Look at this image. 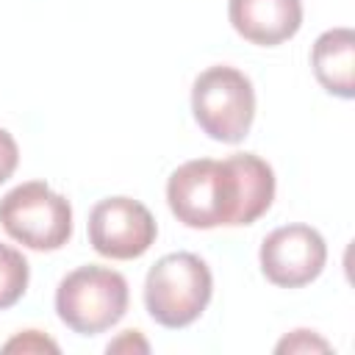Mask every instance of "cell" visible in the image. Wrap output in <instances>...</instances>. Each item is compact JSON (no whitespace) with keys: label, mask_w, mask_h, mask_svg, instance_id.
I'll list each match as a JSON object with an SVG mask.
<instances>
[{"label":"cell","mask_w":355,"mask_h":355,"mask_svg":"<svg viewBox=\"0 0 355 355\" xmlns=\"http://www.w3.org/2000/svg\"><path fill=\"white\" fill-rule=\"evenodd\" d=\"M191 111L200 130L214 141L239 144L255 119V89L250 78L236 67H208L194 78Z\"/></svg>","instance_id":"277c9868"},{"label":"cell","mask_w":355,"mask_h":355,"mask_svg":"<svg viewBox=\"0 0 355 355\" xmlns=\"http://www.w3.org/2000/svg\"><path fill=\"white\" fill-rule=\"evenodd\" d=\"M261 272L280 288H300L316 280L327 263V244L311 225H283L261 241Z\"/></svg>","instance_id":"52a82bcc"},{"label":"cell","mask_w":355,"mask_h":355,"mask_svg":"<svg viewBox=\"0 0 355 355\" xmlns=\"http://www.w3.org/2000/svg\"><path fill=\"white\" fill-rule=\"evenodd\" d=\"M128 300V280L116 269L97 263L72 269L55 288L58 319L78 336L111 330L125 316Z\"/></svg>","instance_id":"3957f363"},{"label":"cell","mask_w":355,"mask_h":355,"mask_svg":"<svg viewBox=\"0 0 355 355\" xmlns=\"http://www.w3.org/2000/svg\"><path fill=\"white\" fill-rule=\"evenodd\" d=\"M0 225L22 247L53 252L72 236V205L44 180H28L3 194Z\"/></svg>","instance_id":"5b68a950"},{"label":"cell","mask_w":355,"mask_h":355,"mask_svg":"<svg viewBox=\"0 0 355 355\" xmlns=\"http://www.w3.org/2000/svg\"><path fill=\"white\" fill-rule=\"evenodd\" d=\"M17 164H19V147L14 136L6 128H0V183H6L14 175Z\"/></svg>","instance_id":"7c38bea8"},{"label":"cell","mask_w":355,"mask_h":355,"mask_svg":"<svg viewBox=\"0 0 355 355\" xmlns=\"http://www.w3.org/2000/svg\"><path fill=\"white\" fill-rule=\"evenodd\" d=\"M128 347H139L141 352H147V349H150V347H147V341L139 336V330H125V336H122L119 341H111V344H108V352L128 349Z\"/></svg>","instance_id":"5bb4252c"},{"label":"cell","mask_w":355,"mask_h":355,"mask_svg":"<svg viewBox=\"0 0 355 355\" xmlns=\"http://www.w3.org/2000/svg\"><path fill=\"white\" fill-rule=\"evenodd\" d=\"M28 280H31V266L25 255L8 244H0V311L17 305L25 297Z\"/></svg>","instance_id":"30bf717a"},{"label":"cell","mask_w":355,"mask_h":355,"mask_svg":"<svg viewBox=\"0 0 355 355\" xmlns=\"http://www.w3.org/2000/svg\"><path fill=\"white\" fill-rule=\"evenodd\" d=\"M158 236L150 208L133 197H105L89 214V244L114 261L141 258Z\"/></svg>","instance_id":"8992f818"},{"label":"cell","mask_w":355,"mask_h":355,"mask_svg":"<svg viewBox=\"0 0 355 355\" xmlns=\"http://www.w3.org/2000/svg\"><path fill=\"white\" fill-rule=\"evenodd\" d=\"M300 352V349H327V341L316 338L311 330H294L288 338L277 344V352Z\"/></svg>","instance_id":"4fadbf2b"},{"label":"cell","mask_w":355,"mask_h":355,"mask_svg":"<svg viewBox=\"0 0 355 355\" xmlns=\"http://www.w3.org/2000/svg\"><path fill=\"white\" fill-rule=\"evenodd\" d=\"M311 67L324 92L352 100L355 97V33L349 28L324 31L311 47Z\"/></svg>","instance_id":"9c48e42d"},{"label":"cell","mask_w":355,"mask_h":355,"mask_svg":"<svg viewBox=\"0 0 355 355\" xmlns=\"http://www.w3.org/2000/svg\"><path fill=\"white\" fill-rule=\"evenodd\" d=\"M227 17L241 39L258 47H275L300 31L302 0H230Z\"/></svg>","instance_id":"ba28073f"},{"label":"cell","mask_w":355,"mask_h":355,"mask_svg":"<svg viewBox=\"0 0 355 355\" xmlns=\"http://www.w3.org/2000/svg\"><path fill=\"white\" fill-rule=\"evenodd\" d=\"M3 349L6 352H14V349H19V352H44V349L47 352H58V344L50 341L47 336H42L39 330H25V333L14 336L11 341H6Z\"/></svg>","instance_id":"8fae6325"},{"label":"cell","mask_w":355,"mask_h":355,"mask_svg":"<svg viewBox=\"0 0 355 355\" xmlns=\"http://www.w3.org/2000/svg\"><path fill=\"white\" fill-rule=\"evenodd\" d=\"M211 294V269L194 252H169L158 258L144 280L147 313L169 330H180L197 322L208 308Z\"/></svg>","instance_id":"7a4b0ae2"},{"label":"cell","mask_w":355,"mask_h":355,"mask_svg":"<svg viewBox=\"0 0 355 355\" xmlns=\"http://www.w3.org/2000/svg\"><path fill=\"white\" fill-rule=\"evenodd\" d=\"M272 200L275 172L255 153H233L222 161L194 158L166 180L169 211L194 230L252 225L269 211Z\"/></svg>","instance_id":"6da1fadb"}]
</instances>
